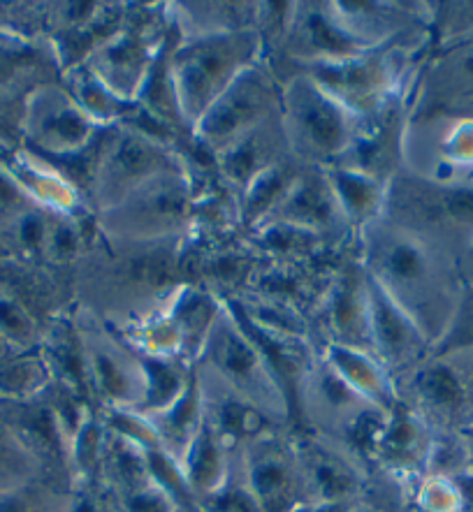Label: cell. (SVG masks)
Wrapping results in <instances>:
<instances>
[{
	"instance_id": "1",
	"label": "cell",
	"mask_w": 473,
	"mask_h": 512,
	"mask_svg": "<svg viewBox=\"0 0 473 512\" xmlns=\"http://www.w3.org/2000/svg\"><path fill=\"white\" fill-rule=\"evenodd\" d=\"M362 269L436 346L453 320L441 304V265L420 234L385 218L362 228Z\"/></svg>"
},
{
	"instance_id": "2",
	"label": "cell",
	"mask_w": 473,
	"mask_h": 512,
	"mask_svg": "<svg viewBox=\"0 0 473 512\" xmlns=\"http://www.w3.org/2000/svg\"><path fill=\"white\" fill-rule=\"evenodd\" d=\"M260 35L253 28L202 33L172 54L167 68L177 116L195 128L239 72L258 63Z\"/></svg>"
},
{
	"instance_id": "3",
	"label": "cell",
	"mask_w": 473,
	"mask_h": 512,
	"mask_svg": "<svg viewBox=\"0 0 473 512\" xmlns=\"http://www.w3.org/2000/svg\"><path fill=\"white\" fill-rule=\"evenodd\" d=\"M281 126L293 156L330 167L344 163L360 133V116L302 75L290 79L281 93Z\"/></svg>"
},
{
	"instance_id": "4",
	"label": "cell",
	"mask_w": 473,
	"mask_h": 512,
	"mask_svg": "<svg viewBox=\"0 0 473 512\" xmlns=\"http://www.w3.org/2000/svg\"><path fill=\"white\" fill-rule=\"evenodd\" d=\"M172 172L184 170L158 137L140 128H123L98 146L91 172L93 197L100 211H107L137 188Z\"/></svg>"
},
{
	"instance_id": "5",
	"label": "cell",
	"mask_w": 473,
	"mask_h": 512,
	"mask_svg": "<svg viewBox=\"0 0 473 512\" xmlns=\"http://www.w3.org/2000/svg\"><path fill=\"white\" fill-rule=\"evenodd\" d=\"M191 214V190L184 172L163 174L116 207L103 211V228L107 234L126 241H160L174 237L184 228Z\"/></svg>"
},
{
	"instance_id": "6",
	"label": "cell",
	"mask_w": 473,
	"mask_h": 512,
	"mask_svg": "<svg viewBox=\"0 0 473 512\" xmlns=\"http://www.w3.org/2000/svg\"><path fill=\"white\" fill-rule=\"evenodd\" d=\"M274 100L276 84L272 75L253 63L239 72L228 89L218 95L205 116L195 123L193 133L207 149L221 153L249 130L272 119Z\"/></svg>"
},
{
	"instance_id": "7",
	"label": "cell",
	"mask_w": 473,
	"mask_h": 512,
	"mask_svg": "<svg viewBox=\"0 0 473 512\" xmlns=\"http://www.w3.org/2000/svg\"><path fill=\"white\" fill-rule=\"evenodd\" d=\"M411 390L418 399L416 411L427 424L434 422L441 434H462L473 424V362L462 364L455 355H429L413 369Z\"/></svg>"
},
{
	"instance_id": "8",
	"label": "cell",
	"mask_w": 473,
	"mask_h": 512,
	"mask_svg": "<svg viewBox=\"0 0 473 512\" xmlns=\"http://www.w3.org/2000/svg\"><path fill=\"white\" fill-rule=\"evenodd\" d=\"M202 355L218 371V376L232 387V392L249 399L251 404H256V394L263 397L265 392H276L263 355L258 353L249 336L242 332V327L232 320L230 313L228 318L218 316L207 336L205 348H202Z\"/></svg>"
},
{
	"instance_id": "9",
	"label": "cell",
	"mask_w": 473,
	"mask_h": 512,
	"mask_svg": "<svg viewBox=\"0 0 473 512\" xmlns=\"http://www.w3.org/2000/svg\"><path fill=\"white\" fill-rule=\"evenodd\" d=\"M367 276V274H365ZM369 295V336L371 353L385 369H406L418 367L422 357L427 355V336L420 327L385 295V290L374 279L367 276Z\"/></svg>"
},
{
	"instance_id": "10",
	"label": "cell",
	"mask_w": 473,
	"mask_h": 512,
	"mask_svg": "<svg viewBox=\"0 0 473 512\" xmlns=\"http://www.w3.org/2000/svg\"><path fill=\"white\" fill-rule=\"evenodd\" d=\"M339 218H344V214L334 197L325 167H314V170L309 167L307 172H297L288 193L269 216V223H286L320 234L332 228Z\"/></svg>"
},
{
	"instance_id": "11",
	"label": "cell",
	"mask_w": 473,
	"mask_h": 512,
	"mask_svg": "<svg viewBox=\"0 0 473 512\" xmlns=\"http://www.w3.org/2000/svg\"><path fill=\"white\" fill-rule=\"evenodd\" d=\"M100 123L91 119L72 95L52 93L38 114V140L54 156H79L96 149Z\"/></svg>"
},
{
	"instance_id": "12",
	"label": "cell",
	"mask_w": 473,
	"mask_h": 512,
	"mask_svg": "<svg viewBox=\"0 0 473 512\" xmlns=\"http://www.w3.org/2000/svg\"><path fill=\"white\" fill-rule=\"evenodd\" d=\"M327 327L332 329L334 336L327 343H339V346L371 353L369 295L367 276L362 267H351L334 283L330 299H327Z\"/></svg>"
},
{
	"instance_id": "13",
	"label": "cell",
	"mask_w": 473,
	"mask_h": 512,
	"mask_svg": "<svg viewBox=\"0 0 473 512\" xmlns=\"http://www.w3.org/2000/svg\"><path fill=\"white\" fill-rule=\"evenodd\" d=\"M432 431L425 418L406 401H395L385 413V429L378 459L395 471H418L427 466L429 448H432Z\"/></svg>"
},
{
	"instance_id": "14",
	"label": "cell",
	"mask_w": 473,
	"mask_h": 512,
	"mask_svg": "<svg viewBox=\"0 0 473 512\" xmlns=\"http://www.w3.org/2000/svg\"><path fill=\"white\" fill-rule=\"evenodd\" d=\"M325 364L332 371H337L353 392L367 404L390 411V406L397 401L395 387H392L390 371L378 362L376 355L367 350L339 346V343H327L325 346Z\"/></svg>"
},
{
	"instance_id": "15",
	"label": "cell",
	"mask_w": 473,
	"mask_h": 512,
	"mask_svg": "<svg viewBox=\"0 0 473 512\" xmlns=\"http://www.w3.org/2000/svg\"><path fill=\"white\" fill-rule=\"evenodd\" d=\"M263 512H293L295 503V466L293 459L272 443H260L249 462V485Z\"/></svg>"
},
{
	"instance_id": "16",
	"label": "cell",
	"mask_w": 473,
	"mask_h": 512,
	"mask_svg": "<svg viewBox=\"0 0 473 512\" xmlns=\"http://www.w3.org/2000/svg\"><path fill=\"white\" fill-rule=\"evenodd\" d=\"M325 172L346 223H358L365 228L383 216L388 181L371 177L351 165H330L325 167Z\"/></svg>"
},
{
	"instance_id": "17",
	"label": "cell",
	"mask_w": 473,
	"mask_h": 512,
	"mask_svg": "<svg viewBox=\"0 0 473 512\" xmlns=\"http://www.w3.org/2000/svg\"><path fill=\"white\" fill-rule=\"evenodd\" d=\"M179 464L195 501L214 494L216 489H221L228 482V464H225L223 441L216 434V429L211 427L207 415L202 427L198 429V434L193 436V441L188 443L184 455H181Z\"/></svg>"
},
{
	"instance_id": "18",
	"label": "cell",
	"mask_w": 473,
	"mask_h": 512,
	"mask_svg": "<svg viewBox=\"0 0 473 512\" xmlns=\"http://www.w3.org/2000/svg\"><path fill=\"white\" fill-rule=\"evenodd\" d=\"M205 394H202V380L200 371L193 364L191 376H188L186 390L181 392V397L174 404L156 415L154 429L158 434V441L163 448L170 452L174 459H181L188 443L193 441V436L198 434V429L205 422Z\"/></svg>"
},
{
	"instance_id": "19",
	"label": "cell",
	"mask_w": 473,
	"mask_h": 512,
	"mask_svg": "<svg viewBox=\"0 0 473 512\" xmlns=\"http://www.w3.org/2000/svg\"><path fill=\"white\" fill-rule=\"evenodd\" d=\"M137 367H140L142 394L133 411L151 420L167 411L181 397V392L186 390L193 364L186 369L177 357L142 355L137 360Z\"/></svg>"
},
{
	"instance_id": "20",
	"label": "cell",
	"mask_w": 473,
	"mask_h": 512,
	"mask_svg": "<svg viewBox=\"0 0 473 512\" xmlns=\"http://www.w3.org/2000/svg\"><path fill=\"white\" fill-rule=\"evenodd\" d=\"M170 325L179 339L181 357L195 364V357L202 355L211 327L218 320V304L207 292L184 288L179 290L170 309Z\"/></svg>"
},
{
	"instance_id": "21",
	"label": "cell",
	"mask_w": 473,
	"mask_h": 512,
	"mask_svg": "<svg viewBox=\"0 0 473 512\" xmlns=\"http://www.w3.org/2000/svg\"><path fill=\"white\" fill-rule=\"evenodd\" d=\"M86 353H89L91 390H96L114 408H135L142 394L140 371L133 376L126 364L109 350L86 348Z\"/></svg>"
},
{
	"instance_id": "22",
	"label": "cell",
	"mask_w": 473,
	"mask_h": 512,
	"mask_svg": "<svg viewBox=\"0 0 473 512\" xmlns=\"http://www.w3.org/2000/svg\"><path fill=\"white\" fill-rule=\"evenodd\" d=\"M307 452V471L311 485L316 489V501L348 503V499L360 489L358 473L330 452L318 448H309Z\"/></svg>"
},
{
	"instance_id": "23",
	"label": "cell",
	"mask_w": 473,
	"mask_h": 512,
	"mask_svg": "<svg viewBox=\"0 0 473 512\" xmlns=\"http://www.w3.org/2000/svg\"><path fill=\"white\" fill-rule=\"evenodd\" d=\"M209 418V415H207ZM211 422V420H209ZM221 441H260L267 434L269 420L265 411L249 399L232 392L216 406V420L211 422Z\"/></svg>"
},
{
	"instance_id": "24",
	"label": "cell",
	"mask_w": 473,
	"mask_h": 512,
	"mask_svg": "<svg viewBox=\"0 0 473 512\" xmlns=\"http://www.w3.org/2000/svg\"><path fill=\"white\" fill-rule=\"evenodd\" d=\"M107 448V441L103 436V427L93 420L86 418L77 434L72 436V462H75L79 475L86 482H91L93 475L98 473L100 459H103V450Z\"/></svg>"
},
{
	"instance_id": "25",
	"label": "cell",
	"mask_w": 473,
	"mask_h": 512,
	"mask_svg": "<svg viewBox=\"0 0 473 512\" xmlns=\"http://www.w3.org/2000/svg\"><path fill=\"white\" fill-rule=\"evenodd\" d=\"M195 503H198L202 512H263L249 487L230 485V482H225L214 494H209Z\"/></svg>"
},
{
	"instance_id": "26",
	"label": "cell",
	"mask_w": 473,
	"mask_h": 512,
	"mask_svg": "<svg viewBox=\"0 0 473 512\" xmlns=\"http://www.w3.org/2000/svg\"><path fill=\"white\" fill-rule=\"evenodd\" d=\"M420 508L425 512H464L455 482L434 475L420 489Z\"/></svg>"
},
{
	"instance_id": "27",
	"label": "cell",
	"mask_w": 473,
	"mask_h": 512,
	"mask_svg": "<svg viewBox=\"0 0 473 512\" xmlns=\"http://www.w3.org/2000/svg\"><path fill=\"white\" fill-rule=\"evenodd\" d=\"M123 508H126V512H177V503L154 482H149V485L126 492Z\"/></svg>"
},
{
	"instance_id": "28",
	"label": "cell",
	"mask_w": 473,
	"mask_h": 512,
	"mask_svg": "<svg viewBox=\"0 0 473 512\" xmlns=\"http://www.w3.org/2000/svg\"><path fill=\"white\" fill-rule=\"evenodd\" d=\"M26 448L17 443V438L0 429V485L17 480L28 466Z\"/></svg>"
},
{
	"instance_id": "29",
	"label": "cell",
	"mask_w": 473,
	"mask_h": 512,
	"mask_svg": "<svg viewBox=\"0 0 473 512\" xmlns=\"http://www.w3.org/2000/svg\"><path fill=\"white\" fill-rule=\"evenodd\" d=\"M47 241L56 258L70 260L75 258L79 246H82V234L77 232V228L70 221H61L52 232H49Z\"/></svg>"
},
{
	"instance_id": "30",
	"label": "cell",
	"mask_w": 473,
	"mask_h": 512,
	"mask_svg": "<svg viewBox=\"0 0 473 512\" xmlns=\"http://www.w3.org/2000/svg\"><path fill=\"white\" fill-rule=\"evenodd\" d=\"M0 327L5 329V334H10L12 339L19 341H24L33 334L31 320L12 302H0Z\"/></svg>"
},
{
	"instance_id": "31",
	"label": "cell",
	"mask_w": 473,
	"mask_h": 512,
	"mask_svg": "<svg viewBox=\"0 0 473 512\" xmlns=\"http://www.w3.org/2000/svg\"><path fill=\"white\" fill-rule=\"evenodd\" d=\"M38 376L40 373L33 369V364H19V367H10L0 373V385H3L7 392L21 394V392L35 387V383H38Z\"/></svg>"
},
{
	"instance_id": "32",
	"label": "cell",
	"mask_w": 473,
	"mask_h": 512,
	"mask_svg": "<svg viewBox=\"0 0 473 512\" xmlns=\"http://www.w3.org/2000/svg\"><path fill=\"white\" fill-rule=\"evenodd\" d=\"M35 54L28 49H0V84L10 82V79L17 75V70L24 68V63L33 61Z\"/></svg>"
},
{
	"instance_id": "33",
	"label": "cell",
	"mask_w": 473,
	"mask_h": 512,
	"mask_svg": "<svg viewBox=\"0 0 473 512\" xmlns=\"http://www.w3.org/2000/svg\"><path fill=\"white\" fill-rule=\"evenodd\" d=\"M68 512H103V508H100L96 494L86 487L84 492H79L75 499H72Z\"/></svg>"
},
{
	"instance_id": "34",
	"label": "cell",
	"mask_w": 473,
	"mask_h": 512,
	"mask_svg": "<svg viewBox=\"0 0 473 512\" xmlns=\"http://www.w3.org/2000/svg\"><path fill=\"white\" fill-rule=\"evenodd\" d=\"M21 202V193L5 174H0V209H14Z\"/></svg>"
},
{
	"instance_id": "35",
	"label": "cell",
	"mask_w": 473,
	"mask_h": 512,
	"mask_svg": "<svg viewBox=\"0 0 473 512\" xmlns=\"http://www.w3.org/2000/svg\"><path fill=\"white\" fill-rule=\"evenodd\" d=\"M0 512H35V510L26 496L3 494L0 496Z\"/></svg>"
},
{
	"instance_id": "36",
	"label": "cell",
	"mask_w": 473,
	"mask_h": 512,
	"mask_svg": "<svg viewBox=\"0 0 473 512\" xmlns=\"http://www.w3.org/2000/svg\"><path fill=\"white\" fill-rule=\"evenodd\" d=\"M348 503H320V501H314V503H307V506H297L293 508V512H346Z\"/></svg>"
},
{
	"instance_id": "37",
	"label": "cell",
	"mask_w": 473,
	"mask_h": 512,
	"mask_svg": "<svg viewBox=\"0 0 473 512\" xmlns=\"http://www.w3.org/2000/svg\"><path fill=\"white\" fill-rule=\"evenodd\" d=\"M469 133H471V130H464V144H471L473 146V137H471V140H467V137H469ZM448 151H453V156L457 158V156H460V142H455L453 146H448ZM462 153H467V149H462Z\"/></svg>"
},
{
	"instance_id": "38",
	"label": "cell",
	"mask_w": 473,
	"mask_h": 512,
	"mask_svg": "<svg viewBox=\"0 0 473 512\" xmlns=\"http://www.w3.org/2000/svg\"><path fill=\"white\" fill-rule=\"evenodd\" d=\"M462 70H464V75L473 77V49L469 51L467 58H464V61H462Z\"/></svg>"
},
{
	"instance_id": "39",
	"label": "cell",
	"mask_w": 473,
	"mask_h": 512,
	"mask_svg": "<svg viewBox=\"0 0 473 512\" xmlns=\"http://www.w3.org/2000/svg\"><path fill=\"white\" fill-rule=\"evenodd\" d=\"M346 512H378V510L371 508V506H351Z\"/></svg>"
},
{
	"instance_id": "40",
	"label": "cell",
	"mask_w": 473,
	"mask_h": 512,
	"mask_svg": "<svg viewBox=\"0 0 473 512\" xmlns=\"http://www.w3.org/2000/svg\"><path fill=\"white\" fill-rule=\"evenodd\" d=\"M177 512H202V510L198 508V503H195V506H184V508H177Z\"/></svg>"
}]
</instances>
